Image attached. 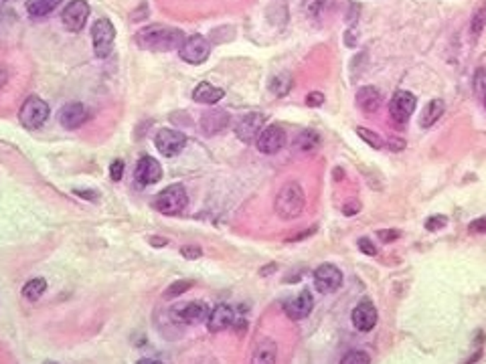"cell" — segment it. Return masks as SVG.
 I'll list each match as a JSON object with an SVG mask.
<instances>
[{"mask_svg": "<svg viewBox=\"0 0 486 364\" xmlns=\"http://www.w3.org/2000/svg\"><path fill=\"white\" fill-rule=\"evenodd\" d=\"M191 288H193V281H189V279H179V281H174V284L168 286L167 291H165V298H167V300H174V298H179L182 293H186Z\"/></svg>", "mask_w": 486, "mask_h": 364, "instance_id": "cell-28", "label": "cell"}, {"mask_svg": "<svg viewBox=\"0 0 486 364\" xmlns=\"http://www.w3.org/2000/svg\"><path fill=\"white\" fill-rule=\"evenodd\" d=\"M282 308H284V312H286V316L290 320H304L310 316V312L314 308V298H312V293L308 289H304L296 298L286 300L282 303Z\"/></svg>", "mask_w": 486, "mask_h": 364, "instance_id": "cell-15", "label": "cell"}, {"mask_svg": "<svg viewBox=\"0 0 486 364\" xmlns=\"http://www.w3.org/2000/svg\"><path fill=\"white\" fill-rule=\"evenodd\" d=\"M186 202H189V197H186V190L182 184H172V186H167L156 200H154V207L156 211H160L162 214H179L186 209Z\"/></svg>", "mask_w": 486, "mask_h": 364, "instance_id": "cell-4", "label": "cell"}, {"mask_svg": "<svg viewBox=\"0 0 486 364\" xmlns=\"http://www.w3.org/2000/svg\"><path fill=\"white\" fill-rule=\"evenodd\" d=\"M275 360H278V344L272 338L258 340L251 354V364H275Z\"/></svg>", "mask_w": 486, "mask_h": 364, "instance_id": "cell-20", "label": "cell"}, {"mask_svg": "<svg viewBox=\"0 0 486 364\" xmlns=\"http://www.w3.org/2000/svg\"><path fill=\"white\" fill-rule=\"evenodd\" d=\"M138 364H160L158 360H152V358H142V360H138Z\"/></svg>", "mask_w": 486, "mask_h": 364, "instance_id": "cell-45", "label": "cell"}, {"mask_svg": "<svg viewBox=\"0 0 486 364\" xmlns=\"http://www.w3.org/2000/svg\"><path fill=\"white\" fill-rule=\"evenodd\" d=\"M444 109H446V107H444V102H441V99H432V102L424 107V111H422L420 126H422V128H432V126L444 116Z\"/></svg>", "mask_w": 486, "mask_h": 364, "instance_id": "cell-23", "label": "cell"}, {"mask_svg": "<svg viewBox=\"0 0 486 364\" xmlns=\"http://www.w3.org/2000/svg\"><path fill=\"white\" fill-rule=\"evenodd\" d=\"M223 95H225V91L221 90V87H217V85H211L209 81L198 83L195 91H193V99L197 104H205V106H213V104L221 102Z\"/></svg>", "mask_w": 486, "mask_h": 364, "instance_id": "cell-21", "label": "cell"}, {"mask_svg": "<svg viewBox=\"0 0 486 364\" xmlns=\"http://www.w3.org/2000/svg\"><path fill=\"white\" fill-rule=\"evenodd\" d=\"M306 209V195L298 182H286L275 197V214L282 221L298 219Z\"/></svg>", "mask_w": 486, "mask_h": 364, "instance_id": "cell-2", "label": "cell"}, {"mask_svg": "<svg viewBox=\"0 0 486 364\" xmlns=\"http://www.w3.org/2000/svg\"><path fill=\"white\" fill-rule=\"evenodd\" d=\"M90 118V109L83 106V104H79V102L67 104V106H63L59 109V123L65 130H77V128H81Z\"/></svg>", "mask_w": 486, "mask_h": 364, "instance_id": "cell-14", "label": "cell"}, {"mask_svg": "<svg viewBox=\"0 0 486 364\" xmlns=\"http://www.w3.org/2000/svg\"><path fill=\"white\" fill-rule=\"evenodd\" d=\"M448 225V219L446 217H432L425 221V229L427 231H438V229H444Z\"/></svg>", "mask_w": 486, "mask_h": 364, "instance_id": "cell-33", "label": "cell"}, {"mask_svg": "<svg viewBox=\"0 0 486 364\" xmlns=\"http://www.w3.org/2000/svg\"><path fill=\"white\" fill-rule=\"evenodd\" d=\"M482 102H485V109H486V97H485V99H482Z\"/></svg>", "mask_w": 486, "mask_h": 364, "instance_id": "cell-49", "label": "cell"}, {"mask_svg": "<svg viewBox=\"0 0 486 364\" xmlns=\"http://www.w3.org/2000/svg\"><path fill=\"white\" fill-rule=\"evenodd\" d=\"M415 106H417V99H415L413 93H410V91H395L391 102H389V114H391L395 123L401 126V123H408L411 114L415 111Z\"/></svg>", "mask_w": 486, "mask_h": 364, "instance_id": "cell-9", "label": "cell"}, {"mask_svg": "<svg viewBox=\"0 0 486 364\" xmlns=\"http://www.w3.org/2000/svg\"><path fill=\"white\" fill-rule=\"evenodd\" d=\"M150 243L154 245V247H165L167 245V239H162V237H152L150 239Z\"/></svg>", "mask_w": 486, "mask_h": 364, "instance_id": "cell-44", "label": "cell"}, {"mask_svg": "<svg viewBox=\"0 0 486 364\" xmlns=\"http://www.w3.org/2000/svg\"><path fill=\"white\" fill-rule=\"evenodd\" d=\"M343 284V273L333 263H324L314 272V288L320 293H333Z\"/></svg>", "mask_w": 486, "mask_h": 364, "instance_id": "cell-13", "label": "cell"}, {"mask_svg": "<svg viewBox=\"0 0 486 364\" xmlns=\"http://www.w3.org/2000/svg\"><path fill=\"white\" fill-rule=\"evenodd\" d=\"M109 176L114 182H120L122 176H124V162L122 160H114L112 166H109Z\"/></svg>", "mask_w": 486, "mask_h": 364, "instance_id": "cell-35", "label": "cell"}, {"mask_svg": "<svg viewBox=\"0 0 486 364\" xmlns=\"http://www.w3.org/2000/svg\"><path fill=\"white\" fill-rule=\"evenodd\" d=\"M231 123V116L223 109H209L201 116V128L205 134H219L227 130Z\"/></svg>", "mask_w": 486, "mask_h": 364, "instance_id": "cell-19", "label": "cell"}, {"mask_svg": "<svg viewBox=\"0 0 486 364\" xmlns=\"http://www.w3.org/2000/svg\"><path fill=\"white\" fill-rule=\"evenodd\" d=\"M357 136L361 138L363 142H367L371 148H375V150H381V148H383V140H381L375 132L367 130V128H357Z\"/></svg>", "mask_w": 486, "mask_h": 364, "instance_id": "cell-29", "label": "cell"}, {"mask_svg": "<svg viewBox=\"0 0 486 364\" xmlns=\"http://www.w3.org/2000/svg\"><path fill=\"white\" fill-rule=\"evenodd\" d=\"M6 81H8V69L4 65H0V87H4Z\"/></svg>", "mask_w": 486, "mask_h": 364, "instance_id": "cell-41", "label": "cell"}, {"mask_svg": "<svg viewBox=\"0 0 486 364\" xmlns=\"http://www.w3.org/2000/svg\"><path fill=\"white\" fill-rule=\"evenodd\" d=\"M381 93L375 87H361L357 91V106L363 109L364 114H375L381 107Z\"/></svg>", "mask_w": 486, "mask_h": 364, "instance_id": "cell-22", "label": "cell"}, {"mask_svg": "<svg viewBox=\"0 0 486 364\" xmlns=\"http://www.w3.org/2000/svg\"><path fill=\"white\" fill-rule=\"evenodd\" d=\"M359 247H361V251H363L364 255H377L375 245L371 243V239H367V237H361V239H359Z\"/></svg>", "mask_w": 486, "mask_h": 364, "instance_id": "cell-38", "label": "cell"}, {"mask_svg": "<svg viewBox=\"0 0 486 364\" xmlns=\"http://www.w3.org/2000/svg\"><path fill=\"white\" fill-rule=\"evenodd\" d=\"M474 93L482 99L486 97V67H480L474 73Z\"/></svg>", "mask_w": 486, "mask_h": 364, "instance_id": "cell-31", "label": "cell"}, {"mask_svg": "<svg viewBox=\"0 0 486 364\" xmlns=\"http://www.w3.org/2000/svg\"><path fill=\"white\" fill-rule=\"evenodd\" d=\"M182 43H184L182 30L165 27V25H150L136 32V45L144 51H154V53L179 51Z\"/></svg>", "mask_w": 486, "mask_h": 364, "instance_id": "cell-1", "label": "cell"}, {"mask_svg": "<svg viewBox=\"0 0 486 364\" xmlns=\"http://www.w3.org/2000/svg\"><path fill=\"white\" fill-rule=\"evenodd\" d=\"M114 39H116V29L107 18H100L93 23L91 27V43H93V53L100 59H106L112 53L114 47Z\"/></svg>", "mask_w": 486, "mask_h": 364, "instance_id": "cell-5", "label": "cell"}, {"mask_svg": "<svg viewBox=\"0 0 486 364\" xmlns=\"http://www.w3.org/2000/svg\"><path fill=\"white\" fill-rule=\"evenodd\" d=\"M181 253L184 259H198L203 255L201 247H197V245H186V247H182Z\"/></svg>", "mask_w": 486, "mask_h": 364, "instance_id": "cell-36", "label": "cell"}, {"mask_svg": "<svg viewBox=\"0 0 486 364\" xmlns=\"http://www.w3.org/2000/svg\"><path fill=\"white\" fill-rule=\"evenodd\" d=\"M45 364H57V363H53V360H47Z\"/></svg>", "mask_w": 486, "mask_h": 364, "instance_id": "cell-48", "label": "cell"}, {"mask_svg": "<svg viewBox=\"0 0 486 364\" xmlns=\"http://www.w3.org/2000/svg\"><path fill=\"white\" fill-rule=\"evenodd\" d=\"M15 20H16V16L13 15V13H8V11H0V35L8 32L11 27L15 25Z\"/></svg>", "mask_w": 486, "mask_h": 364, "instance_id": "cell-32", "label": "cell"}, {"mask_svg": "<svg viewBox=\"0 0 486 364\" xmlns=\"http://www.w3.org/2000/svg\"><path fill=\"white\" fill-rule=\"evenodd\" d=\"M292 87H294V79H292V75L286 73V71H284V73H278V75L270 79V91H272L275 97L288 95Z\"/></svg>", "mask_w": 486, "mask_h": 364, "instance_id": "cell-25", "label": "cell"}, {"mask_svg": "<svg viewBox=\"0 0 486 364\" xmlns=\"http://www.w3.org/2000/svg\"><path fill=\"white\" fill-rule=\"evenodd\" d=\"M90 18V4L85 0H71L61 13V23L69 32H79Z\"/></svg>", "mask_w": 486, "mask_h": 364, "instance_id": "cell-7", "label": "cell"}, {"mask_svg": "<svg viewBox=\"0 0 486 364\" xmlns=\"http://www.w3.org/2000/svg\"><path fill=\"white\" fill-rule=\"evenodd\" d=\"M263 123H266V116L259 114V111L243 114L242 118L237 120V123H235V134L242 142H254L261 134Z\"/></svg>", "mask_w": 486, "mask_h": 364, "instance_id": "cell-11", "label": "cell"}, {"mask_svg": "<svg viewBox=\"0 0 486 364\" xmlns=\"http://www.w3.org/2000/svg\"><path fill=\"white\" fill-rule=\"evenodd\" d=\"M272 269H275V265H270V267H266V269H261V273L266 275V273H270V272H272Z\"/></svg>", "mask_w": 486, "mask_h": 364, "instance_id": "cell-46", "label": "cell"}, {"mask_svg": "<svg viewBox=\"0 0 486 364\" xmlns=\"http://www.w3.org/2000/svg\"><path fill=\"white\" fill-rule=\"evenodd\" d=\"M379 237H381V241H393V239H397L399 237V231L397 229H391L389 233H387V229H383V231H379Z\"/></svg>", "mask_w": 486, "mask_h": 364, "instance_id": "cell-40", "label": "cell"}, {"mask_svg": "<svg viewBox=\"0 0 486 364\" xmlns=\"http://www.w3.org/2000/svg\"><path fill=\"white\" fill-rule=\"evenodd\" d=\"M6 2H8V0H0V8H2V6H4Z\"/></svg>", "mask_w": 486, "mask_h": 364, "instance_id": "cell-47", "label": "cell"}, {"mask_svg": "<svg viewBox=\"0 0 486 364\" xmlns=\"http://www.w3.org/2000/svg\"><path fill=\"white\" fill-rule=\"evenodd\" d=\"M306 104L310 107H320L324 104V95L320 91H312V93L306 95Z\"/></svg>", "mask_w": 486, "mask_h": 364, "instance_id": "cell-37", "label": "cell"}, {"mask_svg": "<svg viewBox=\"0 0 486 364\" xmlns=\"http://www.w3.org/2000/svg\"><path fill=\"white\" fill-rule=\"evenodd\" d=\"M211 308L205 302H186L177 305L172 310V320L179 324H186V326H195V324H203L209 318Z\"/></svg>", "mask_w": 486, "mask_h": 364, "instance_id": "cell-8", "label": "cell"}, {"mask_svg": "<svg viewBox=\"0 0 486 364\" xmlns=\"http://www.w3.org/2000/svg\"><path fill=\"white\" fill-rule=\"evenodd\" d=\"M320 144V136L316 134V132H302L300 136H298V142H296V146H298V150L302 152H312L319 148Z\"/></svg>", "mask_w": 486, "mask_h": 364, "instance_id": "cell-27", "label": "cell"}, {"mask_svg": "<svg viewBox=\"0 0 486 364\" xmlns=\"http://www.w3.org/2000/svg\"><path fill=\"white\" fill-rule=\"evenodd\" d=\"M154 146H156V150L160 152L162 156L172 158V156H179V154L184 150V146H186V136L181 134V132H177V130H168V128H165V130H160V132L156 134V138H154Z\"/></svg>", "mask_w": 486, "mask_h": 364, "instance_id": "cell-10", "label": "cell"}, {"mask_svg": "<svg viewBox=\"0 0 486 364\" xmlns=\"http://www.w3.org/2000/svg\"><path fill=\"white\" fill-rule=\"evenodd\" d=\"M45 289H47L45 277H35V279H30V281L25 284V288H23V296H25L29 302H37V300L45 293Z\"/></svg>", "mask_w": 486, "mask_h": 364, "instance_id": "cell-26", "label": "cell"}, {"mask_svg": "<svg viewBox=\"0 0 486 364\" xmlns=\"http://www.w3.org/2000/svg\"><path fill=\"white\" fill-rule=\"evenodd\" d=\"M286 132L280 126H268L266 130H261V134L256 140V146L261 154H278L284 150L286 146Z\"/></svg>", "mask_w": 486, "mask_h": 364, "instance_id": "cell-12", "label": "cell"}, {"mask_svg": "<svg viewBox=\"0 0 486 364\" xmlns=\"http://www.w3.org/2000/svg\"><path fill=\"white\" fill-rule=\"evenodd\" d=\"M468 231H472V233H486V217L472 221L468 225Z\"/></svg>", "mask_w": 486, "mask_h": 364, "instance_id": "cell-39", "label": "cell"}, {"mask_svg": "<svg viewBox=\"0 0 486 364\" xmlns=\"http://www.w3.org/2000/svg\"><path fill=\"white\" fill-rule=\"evenodd\" d=\"M480 356H482V346L476 350V352H474V354H472L470 358H468V360H466V363H464V364H474V363H476V360H478V358H480Z\"/></svg>", "mask_w": 486, "mask_h": 364, "instance_id": "cell-43", "label": "cell"}, {"mask_svg": "<svg viewBox=\"0 0 486 364\" xmlns=\"http://www.w3.org/2000/svg\"><path fill=\"white\" fill-rule=\"evenodd\" d=\"M63 0H29L27 2V13L32 18H43V16L51 15Z\"/></svg>", "mask_w": 486, "mask_h": 364, "instance_id": "cell-24", "label": "cell"}, {"mask_svg": "<svg viewBox=\"0 0 486 364\" xmlns=\"http://www.w3.org/2000/svg\"><path fill=\"white\" fill-rule=\"evenodd\" d=\"M340 364H371V358H369V354L363 352V350H350V352H347L343 356Z\"/></svg>", "mask_w": 486, "mask_h": 364, "instance_id": "cell-30", "label": "cell"}, {"mask_svg": "<svg viewBox=\"0 0 486 364\" xmlns=\"http://www.w3.org/2000/svg\"><path fill=\"white\" fill-rule=\"evenodd\" d=\"M209 53H211V45L205 37L201 35H193V37H186L184 43L179 49V55L184 63L189 65H201L205 61L209 59Z\"/></svg>", "mask_w": 486, "mask_h": 364, "instance_id": "cell-6", "label": "cell"}, {"mask_svg": "<svg viewBox=\"0 0 486 364\" xmlns=\"http://www.w3.org/2000/svg\"><path fill=\"white\" fill-rule=\"evenodd\" d=\"M134 178H136L140 186L156 184V182L162 178V166H160V162L156 158H152V156H142L138 160Z\"/></svg>", "mask_w": 486, "mask_h": 364, "instance_id": "cell-17", "label": "cell"}, {"mask_svg": "<svg viewBox=\"0 0 486 364\" xmlns=\"http://www.w3.org/2000/svg\"><path fill=\"white\" fill-rule=\"evenodd\" d=\"M77 197H88V200H95L97 198V195L95 193H90V190H76Z\"/></svg>", "mask_w": 486, "mask_h": 364, "instance_id": "cell-42", "label": "cell"}, {"mask_svg": "<svg viewBox=\"0 0 486 364\" xmlns=\"http://www.w3.org/2000/svg\"><path fill=\"white\" fill-rule=\"evenodd\" d=\"M233 324H235V312H233L231 305L219 303L209 312V318H207L209 332H223V330L231 328Z\"/></svg>", "mask_w": 486, "mask_h": 364, "instance_id": "cell-18", "label": "cell"}, {"mask_svg": "<svg viewBox=\"0 0 486 364\" xmlns=\"http://www.w3.org/2000/svg\"><path fill=\"white\" fill-rule=\"evenodd\" d=\"M350 320H352V326H355L359 332H371V330L377 326V320H379V316H377V308L373 305V302L364 300V302H361L355 310H352Z\"/></svg>", "mask_w": 486, "mask_h": 364, "instance_id": "cell-16", "label": "cell"}, {"mask_svg": "<svg viewBox=\"0 0 486 364\" xmlns=\"http://www.w3.org/2000/svg\"><path fill=\"white\" fill-rule=\"evenodd\" d=\"M485 20H486V6H482V8L474 15V23H472V30H474V35H478V32L482 30V27H485Z\"/></svg>", "mask_w": 486, "mask_h": 364, "instance_id": "cell-34", "label": "cell"}, {"mask_svg": "<svg viewBox=\"0 0 486 364\" xmlns=\"http://www.w3.org/2000/svg\"><path fill=\"white\" fill-rule=\"evenodd\" d=\"M49 120V106L39 95H29L18 111V121L27 130H39Z\"/></svg>", "mask_w": 486, "mask_h": 364, "instance_id": "cell-3", "label": "cell"}]
</instances>
